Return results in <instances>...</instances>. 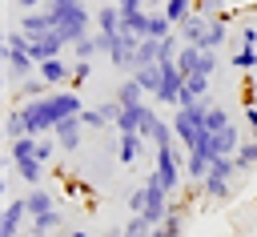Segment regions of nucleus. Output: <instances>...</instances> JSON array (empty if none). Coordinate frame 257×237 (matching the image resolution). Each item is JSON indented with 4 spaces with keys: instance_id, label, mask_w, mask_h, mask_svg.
<instances>
[{
    "instance_id": "obj_1",
    "label": "nucleus",
    "mask_w": 257,
    "mask_h": 237,
    "mask_svg": "<svg viewBox=\"0 0 257 237\" xmlns=\"http://www.w3.org/2000/svg\"><path fill=\"white\" fill-rule=\"evenodd\" d=\"M241 149V129H237V121L225 112V108H209L205 112V153L217 161V157H233Z\"/></svg>"
},
{
    "instance_id": "obj_2",
    "label": "nucleus",
    "mask_w": 257,
    "mask_h": 237,
    "mask_svg": "<svg viewBox=\"0 0 257 237\" xmlns=\"http://www.w3.org/2000/svg\"><path fill=\"white\" fill-rule=\"evenodd\" d=\"M40 64H36V56H32V40L12 24L8 32H4V80H8V88H16L24 76H32Z\"/></svg>"
},
{
    "instance_id": "obj_3",
    "label": "nucleus",
    "mask_w": 257,
    "mask_h": 237,
    "mask_svg": "<svg viewBox=\"0 0 257 237\" xmlns=\"http://www.w3.org/2000/svg\"><path fill=\"white\" fill-rule=\"evenodd\" d=\"M8 165H12V173L28 185V189H36L40 181H44V161L36 157V137H16V141H8Z\"/></svg>"
},
{
    "instance_id": "obj_4",
    "label": "nucleus",
    "mask_w": 257,
    "mask_h": 237,
    "mask_svg": "<svg viewBox=\"0 0 257 237\" xmlns=\"http://www.w3.org/2000/svg\"><path fill=\"white\" fill-rule=\"evenodd\" d=\"M233 177H237L233 157H217V161H213V169L205 173V181H201L197 189H201V197H205V201H229V197H233Z\"/></svg>"
},
{
    "instance_id": "obj_5",
    "label": "nucleus",
    "mask_w": 257,
    "mask_h": 237,
    "mask_svg": "<svg viewBox=\"0 0 257 237\" xmlns=\"http://www.w3.org/2000/svg\"><path fill=\"white\" fill-rule=\"evenodd\" d=\"M52 12V28H56V36L72 48L80 36H88V8L84 4H72V8H48Z\"/></svg>"
},
{
    "instance_id": "obj_6",
    "label": "nucleus",
    "mask_w": 257,
    "mask_h": 237,
    "mask_svg": "<svg viewBox=\"0 0 257 237\" xmlns=\"http://www.w3.org/2000/svg\"><path fill=\"white\" fill-rule=\"evenodd\" d=\"M100 44H104V56H108L112 68H124V72L137 68V48H141V40H137L133 32L120 28L116 36H100Z\"/></svg>"
},
{
    "instance_id": "obj_7",
    "label": "nucleus",
    "mask_w": 257,
    "mask_h": 237,
    "mask_svg": "<svg viewBox=\"0 0 257 237\" xmlns=\"http://www.w3.org/2000/svg\"><path fill=\"white\" fill-rule=\"evenodd\" d=\"M153 177H157L169 193H177V185H181V177H185V153H177V145H173V149H153Z\"/></svg>"
},
{
    "instance_id": "obj_8",
    "label": "nucleus",
    "mask_w": 257,
    "mask_h": 237,
    "mask_svg": "<svg viewBox=\"0 0 257 237\" xmlns=\"http://www.w3.org/2000/svg\"><path fill=\"white\" fill-rule=\"evenodd\" d=\"M24 221H32V217H28V205H24V197H8V205H4V217H0V237H20Z\"/></svg>"
},
{
    "instance_id": "obj_9",
    "label": "nucleus",
    "mask_w": 257,
    "mask_h": 237,
    "mask_svg": "<svg viewBox=\"0 0 257 237\" xmlns=\"http://www.w3.org/2000/svg\"><path fill=\"white\" fill-rule=\"evenodd\" d=\"M16 28L28 36V40H40V36H48V32H56L52 28V12L48 8H36V12H24L20 20H16Z\"/></svg>"
},
{
    "instance_id": "obj_10",
    "label": "nucleus",
    "mask_w": 257,
    "mask_h": 237,
    "mask_svg": "<svg viewBox=\"0 0 257 237\" xmlns=\"http://www.w3.org/2000/svg\"><path fill=\"white\" fill-rule=\"evenodd\" d=\"M56 145H60V153H76L80 149V141H84V121L80 116H64L60 125H56Z\"/></svg>"
},
{
    "instance_id": "obj_11",
    "label": "nucleus",
    "mask_w": 257,
    "mask_h": 237,
    "mask_svg": "<svg viewBox=\"0 0 257 237\" xmlns=\"http://www.w3.org/2000/svg\"><path fill=\"white\" fill-rule=\"evenodd\" d=\"M209 24H213V16H205V12H193L185 24H177V32H181V40H185V44H197V48H205Z\"/></svg>"
},
{
    "instance_id": "obj_12",
    "label": "nucleus",
    "mask_w": 257,
    "mask_h": 237,
    "mask_svg": "<svg viewBox=\"0 0 257 237\" xmlns=\"http://www.w3.org/2000/svg\"><path fill=\"white\" fill-rule=\"evenodd\" d=\"M36 72H40V76H44V80H48L52 88H68V84H72V60H68V56L44 60V64H40Z\"/></svg>"
},
{
    "instance_id": "obj_13",
    "label": "nucleus",
    "mask_w": 257,
    "mask_h": 237,
    "mask_svg": "<svg viewBox=\"0 0 257 237\" xmlns=\"http://www.w3.org/2000/svg\"><path fill=\"white\" fill-rule=\"evenodd\" d=\"M8 92H12V100H20V104H24V100H36V96H48V92H52V84H48L40 72H32V76H24V80H20L16 88H8Z\"/></svg>"
},
{
    "instance_id": "obj_14",
    "label": "nucleus",
    "mask_w": 257,
    "mask_h": 237,
    "mask_svg": "<svg viewBox=\"0 0 257 237\" xmlns=\"http://www.w3.org/2000/svg\"><path fill=\"white\" fill-rule=\"evenodd\" d=\"M145 145H149V141H145L141 133H120V137H116V161H120V165H137L141 153H145Z\"/></svg>"
},
{
    "instance_id": "obj_15",
    "label": "nucleus",
    "mask_w": 257,
    "mask_h": 237,
    "mask_svg": "<svg viewBox=\"0 0 257 237\" xmlns=\"http://www.w3.org/2000/svg\"><path fill=\"white\" fill-rule=\"evenodd\" d=\"M209 169H213V157H209L205 149H185V181L201 185Z\"/></svg>"
},
{
    "instance_id": "obj_16",
    "label": "nucleus",
    "mask_w": 257,
    "mask_h": 237,
    "mask_svg": "<svg viewBox=\"0 0 257 237\" xmlns=\"http://www.w3.org/2000/svg\"><path fill=\"white\" fill-rule=\"evenodd\" d=\"M92 24H96V36H116L120 32V8L116 4H100L92 12Z\"/></svg>"
},
{
    "instance_id": "obj_17",
    "label": "nucleus",
    "mask_w": 257,
    "mask_h": 237,
    "mask_svg": "<svg viewBox=\"0 0 257 237\" xmlns=\"http://www.w3.org/2000/svg\"><path fill=\"white\" fill-rule=\"evenodd\" d=\"M209 84H213V76H205V72H193V76H185V88H181V104H197V100H209Z\"/></svg>"
},
{
    "instance_id": "obj_18",
    "label": "nucleus",
    "mask_w": 257,
    "mask_h": 237,
    "mask_svg": "<svg viewBox=\"0 0 257 237\" xmlns=\"http://www.w3.org/2000/svg\"><path fill=\"white\" fill-rule=\"evenodd\" d=\"M24 205H28V217H44V213H52V209H56V197H52L44 185H36V189H28V193H24Z\"/></svg>"
},
{
    "instance_id": "obj_19",
    "label": "nucleus",
    "mask_w": 257,
    "mask_h": 237,
    "mask_svg": "<svg viewBox=\"0 0 257 237\" xmlns=\"http://www.w3.org/2000/svg\"><path fill=\"white\" fill-rule=\"evenodd\" d=\"M145 96H149V92L137 84V76H128V80H120V84H116V96H112V100H116L120 108H133V104H149Z\"/></svg>"
},
{
    "instance_id": "obj_20",
    "label": "nucleus",
    "mask_w": 257,
    "mask_h": 237,
    "mask_svg": "<svg viewBox=\"0 0 257 237\" xmlns=\"http://www.w3.org/2000/svg\"><path fill=\"white\" fill-rule=\"evenodd\" d=\"M128 76H137V84L157 100V92H161V80H165V72H161V64H149V68H133Z\"/></svg>"
},
{
    "instance_id": "obj_21",
    "label": "nucleus",
    "mask_w": 257,
    "mask_h": 237,
    "mask_svg": "<svg viewBox=\"0 0 257 237\" xmlns=\"http://www.w3.org/2000/svg\"><path fill=\"white\" fill-rule=\"evenodd\" d=\"M145 112H149V104H133V108H120V116H116V133H141V121H145Z\"/></svg>"
},
{
    "instance_id": "obj_22",
    "label": "nucleus",
    "mask_w": 257,
    "mask_h": 237,
    "mask_svg": "<svg viewBox=\"0 0 257 237\" xmlns=\"http://www.w3.org/2000/svg\"><path fill=\"white\" fill-rule=\"evenodd\" d=\"M225 40H229V20H225V16H213L209 36H205V48H209V52H221V48H225Z\"/></svg>"
},
{
    "instance_id": "obj_23",
    "label": "nucleus",
    "mask_w": 257,
    "mask_h": 237,
    "mask_svg": "<svg viewBox=\"0 0 257 237\" xmlns=\"http://www.w3.org/2000/svg\"><path fill=\"white\" fill-rule=\"evenodd\" d=\"M201 56H205V48H197V44H181V52H177V68H181L185 76H193V72L201 68Z\"/></svg>"
},
{
    "instance_id": "obj_24",
    "label": "nucleus",
    "mask_w": 257,
    "mask_h": 237,
    "mask_svg": "<svg viewBox=\"0 0 257 237\" xmlns=\"http://www.w3.org/2000/svg\"><path fill=\"white\" fill-rule=\"evenodd\" d=\"M229 64H233L237 72H249V76H253V72H257V44H241V48L229 56Z\"/></svg>"
},
{
    "instance_id": "obj_25",
    "label": "nucleus",
    "mask_w": 257,
    "mask_h": 237,
    "mask_svg": "<svg viewBox=\"0 0 257 237\" xmlns=\"http://www.w3.org/2000/svg\"><path fill=\"white\" fill-rule=\"evenodd\" d=\"M233 165H237V173H249V169H257V137L241 141V149L233 153Z\"/></svg>"
},
{
    "instance_id": "obj_26",
    "label": "nucleus",
    "mask_w": 257,
    "mask_h": 237,
    "mask_svg": "<svg viewBox=\"0 0 257 237\" xmlns=\"http://www.w3.org/2000/svg\"><path fill=\"white\" fill-rule=\"evenodd\" d=\"M161 60H165V48H161V40H141V48H137V68L161 64Z\"/></svg>"
},
{
    "instance_id": "obj_27",
    "label": "nucleus",
    "mask_w": 257,
    "mask_h": 237,
    "mask_svg": "<svg viewBox=\"0 0 257 237\" xmlns=\"http://www.w3.org/2000/svg\"><path fill=\"white\" fill-rule=\"evenodd\" d=\"M4 137H8V141L24 137V112H20V104H8V108H4Z\"/></svg>"
},
{
    "instance_id": "obj_28",
    "label": "nucleus",
    "mask_w": 257,
    "mask_h": 237,
    "mask_svg": "<svg viewBox=\"0 0 257 237\" xmlns=\"http://www.w3.org/2000/svg\"><path fill=\"white\" fill-rule=\"evenodd\" d=\"M60 209H52V213H44V217H32V237H52L56 229H60Z\"/></svg>"
},
{
    "instance_id": "obj_29",
    "label": "nucleus",
    "mask_w": 257,
    "mask_h": 237,
    "mask_svg": "<svg viewBox=\"0 0 257 237\" xmlns=\"http://www.w3.org/2000/svg\"><path fill=\"white\" fill-rule=\"evenodd\" d=\"M96 52H104V44H100V36H92V32L72 44V56H76V60H92Z\"/></svg>"
},
{
    "instance_id": "obj_30",
    "label": "nucleus",
    "mask_w": 257,
    "mask_h": 237,
    "mask_svg": "<svg viewBox=\"0 0 257 237\" xmlns=\"http://www.w3.org/2000/svg\"><path fill=\"white\" fill-rule=\"evenodd\" d=\"M193 12H197V0H169V4H165V16H169L173 24H185Z\"/></svg>"
},
{
    "instance_id": "obj_31",
    "label": "nucleus",
    "mask_w": 257,
    "mask_h": 237,
    "mask_svg": "<svg viewBox=\"0 0 257 237\" xmlns=\"http://www.w3.org/2000/svg\"><path fill=\"white\" fill-rule=\"evenodd\" d=\"M153 229H157V225H153L145 213H133V217L124 221V237H153Z\"/></svg>"
},
{
    "instance_id": "obj_32",
    "label": "nucleus",
    "mask_w": 257,
    "mask_h": 237,
    "mask_svg": "<svg viewBox=\"0 0 257 237\" xmlns=\"http://www.w3.org/2000/svg\"><path fill=\"white\" fill-rule=\"evenodd\" d=\"M80 121H84V129H92V133L108 129V116H104L100 108H84V112H80Z\"/></svg>"
},
{
    "instance_id": "obj_33",
    "label": "nucleus",
    "mask_w": 257,
    "mask_h": 237,
    "mask_svg": "<svg viewBox=\"0 0 257 237\" xmlns=\"http://www.w3.org/2000/svg\"><path fill=\"white\" fill-rule=\"evenodd\" d=\"M88 76H92V60H72V84L68 88H80Z\"/></svg>"
},
{
    "instance_id": "obj_34",
    "label": "nucleus",
    "mask_w": 257,
    "mask_h": 237,
    "mask_svg": "<svg viewBox=\"0 0 257 237\" xmlns=\"http://www.w3.org/2000/svg\"><path fill=\"white\" fill-rule=\"evenodd\" d=\"M56 149H60V145H56V137H36V157H40L44 165L56 157Z\"/></svg>"
},
{
    "instance_id": "obj_35",
    "label": "nucleus",
    "mask_w": 257,
    "mask_h": 237,
    "mask_svg": "<svg viewBox=\"0 0 257 237\" xmlns=\"http://www.w3.org/2000/svg\"><path fill=\"white\" fill-rule=\"evenodd\" d=\"M197 12H205V16H225V12H229V0H197Z\"/></svg>"
},
{
    "instance_id": "obj_36",
    "label": "nucleus",
    "mask_w": 257,
    "mask_h": 237,
    "mask_svg": "<svg viewBox=\"0 0 257 237\" xmlns=\"http://www.w3.org/2000/svg\"><path fill=\"white\" fill-rule=\"evenodd\" d=\"M145 201H149V193H145V181L128 193V213H145Z\"/></svg>"
},
{
    "instance_id": "obj_37",
    "label": "nucleus",
    "mask_w": 257,
    "mask_h": 237,
    "mask_svg": "<svg viewBox=\"0 0 257 237\" xmlns=\"http://www.w3.org/2000/svg\"><path fill=\"white\" fill-rule=\"evenodd\" d=\"M197 72L213 76V72H217V52H209V48H205V56H201V68H197Z\"/></svg>"
},
{
    "instance_id": "obj_38",
    "label": "nucleus",
    "mask_w": 257,
    "mask_h": 237,
    "mask_svg": "<svg viewBox=\"0 0 257 237\" xmlns=\"http://www.w3.org/2000/svg\"><path fill=\"white\" fill-rule=\"evenodd\" d=\"M241 44H257V24H241Z\"/></svg>"
},
{
    "instance_id": "obj_39",
    "label": "nucleus",
    "mask_w": 257,
    "mask_h": 237,
    "mask_svg": "<svg viewBox=\"0 0 257 237\" xmlns=\"http://www.w3.org/2000/svg\"><path fill=\"white\" fill-rule=\"evenodd\" d=\"M20 12H36V8H48V0H16Z\"/></svg>"
},
{
    "instance_id": "obj_40",
    "label": "nucleus",
    "mask_w": 257,
    "mask_h": 237,
    "mask_svg": "<svg viewBox=\"0 0 257 237\" xmlns=\"http://www.w3.org/2000/svg\"><path fill=\"white\" fill-rule=\"evenodd\" d=\"M245 121H249V137H257V104H245Z\"/></svg>"
},
{
    "instance_id": "obj_41",
    "label": "nucleus",
    "mask_w": 257,
    "mask_h": 237,
    "mask_svg": "<svg viewBox=\"0 0 257 237\" xmlns=\"http://www.w3.org/2000/svg\"><path fill=\"white\" fill-rule=\"evenodd\" d=\"M120 12H137V8H145V0H112Z\"/></svg>"
},
{
    "instance_id": "obj_42",
    "label": "nucleus",
    "mask_w": 257,
    "mask_h": 237,
    "mask_svg": "<svg viewBox=\"0 0 257 237\" xmlns=\"http://www.w3.org/2000/svg\"><path fill=\"white\" fill-rule=\"evenodd\" d=\"M72 4H84V0H48V8H72Z\"/></svg>"
},
{
    "instance_id": "obj_43",
    "label": "nucleus",
    "mask_w": 257,
    "mask_h": 237,
    "mask_svg": "<svg viewBox=\"0 0 257 237\" xmlns=\"http://www.w3.org/2000/svg\"><path fill=\"white\" fill-rule=\"evenodd\" d=\"M68 237H88V233H84V229H76V233H68Z\"/></svg>"
},
{
    "instance_id": "obj_44",
    "label": "nucleus",
    "mask_w": 257,
    "mask_h": 237,
    "mask_svg": "<svg viewBox=\"0 0 257 237\" xmlns=\"http://www.w3.org/2000/svg\"><path fill=\"white\" fill-rule=\"evenodd\" d=\"M237 4H249V0H229V8H237Z\"/></svg>"
},
{
    "instance_id": "obj_45",
    "label": "nucleus",
    "mask_w": 257,
    "mask_h": 237,
    "mask_svg": "<svg viewBox=\"0 0 257 237\" xmlns=\"http://www.w3.org/2000/svg\"><path fill=\"white\" fill-rule=\"evenodd\" d=\"M253 88H257V72H253Z\"/></svg>"
}]
</instances>
